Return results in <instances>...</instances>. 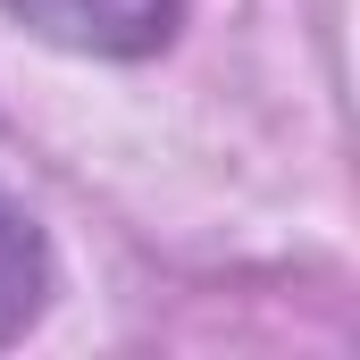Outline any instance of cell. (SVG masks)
<instances>
[{"instance_id": "1", "label": "cell", "mask_w": 360, "mask_h": 360, "mask_svg": "<svg viewBox=\"0 0 360 360\" xmlns=\"http://www.w3.org/2000/svg\"><path fill=\"white\" fill-rule=\"evenodd\" d=\"M34 42L76 51V59H160L184 25V0H0Z\"/></svg>"}, {"instance_id": "2", "label": "cell", "mask_w": 360, "mask_h": 360, "mask_svg": "<svg viewBox=\"0 0 360 360\" xmlns=\"http://www.w3.org/2000/svg\"><path fill=\"white\" fill-rule=\"evenodd\" d=\"M51 302V235L42 218L0 184V344H17Z\"/></svg>"}]
</instances>
